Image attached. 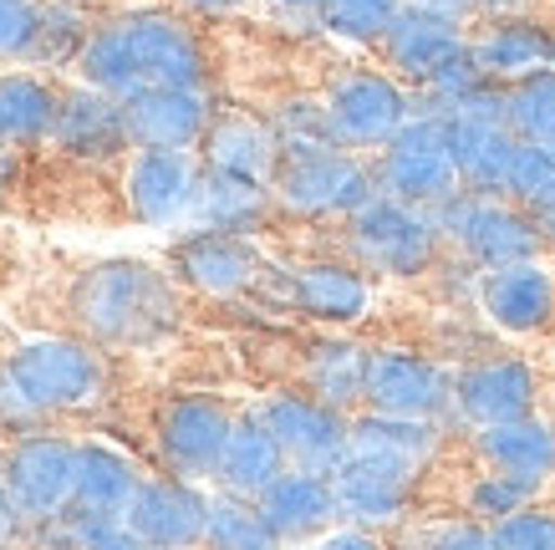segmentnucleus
<instances>
[{"label":"nucleus","instance_id":"nucleus-22","mask_svg":"<svg viewBox=\"0 0 555 550\" xmlns=\"http://www.w3.org/2000/svg\"><path fill=\"white\" fill-rule=\"evenodd\" d=\"M255 504H260V515L270 520V530L281 535L286 546L321 540L326 530L341 525L332 474H317V469H286Z\"/></svg>","mask_w":555,"mask_h":550},{"label":"nucleus","instance_id":"nucleus-49","mask_svg":"<svg viewBox=\"0 0 555 550\" xmlns=\"http://www.w3.org/2000/svg\"><path fill=\"white\" fill-rule=\"evenodd\" d=\"M0 423H41V418L26 408V398L16 393V383H11V372H5V357H0Z\"/></svg>","mask_w":555,"mask_h":550},{"label":"nucleus","instance_id":"nucleus-54","mask_svg":"<svg viewBox=\"0 0 555 550\" xmlns=\"http://www.w3.org/2000/svg\"><path fill=\"white\" fill-rule=\"evenodd\" d=\"M72 5H98V0H72Z\"/></svg>","mask_w":555,"mask_h":550},{"label":"nucleus","instance_id":"nucleus-36","mask_svg":"<svg viewBox=\"0 0 555 550\" xmlns=\"http://www.w3.org/2000/svg\"><path fill=\"white\" fill-rule=\"evenodd\" d=\"M204 546L209 550H286V540L270 530L255 500L235 495H209V520H204Z\"/></svg>","mask_w":555,"mask_h":550},{"label":"nucleus","instance_id":"nucleus-24","mask_svg":"<svg viewBox=\"0 0 555 550\" xmlns=\"http://www.w3.org/2000/svg\"><path fill=\"white\" fill-rule=\"evenodd\" d=\"M469 51H474V62H479V72L500 87H515L525 77L555 72V31L540 26L535 16L489 21L479 36H469Z\"/></svg>","mask_w":555,"mask_h":550},{"label":"nucleus","instance_id":"nucleus-8","mask_svg":"<svg viewBox=\"0 0 555 550\" xmlns=\"http://www.w3.org/2000/svg\"><path fill=\"white\" fill-rule=\"evenodd\" d=\"M321 102L332 113L341 149L352 153L362 149L383 153L408 128V117H413V87H403L392 72H377V67H352L341 77H332Z\"/></svg>","mask_w":555,"mask_h":550},{"label":"nucleus","instance_id":"nucleus-21","mask_svg":"<svg viewBox=\"0 0 555 550\" xmlns=\"http://www.w3.org/2000/svg\"><path fill=\"white\" fill-rule=\"evenodd\" d=\"M281 296L321 327H357L372 311V281L352 260H306L281 276Z\"/></svg>","mask_w":555,"mask_h":550},{"label":"nucleus","instance_id":"nucleus-34","mask_svg":"<svg viewBox=\"0 0 555 550\" xmlns=\"http://www.w3.org/2000/svg\"><path fill=\"white\" fill-rule=\"evenodd\" d=\"M98 31V21L87 16V5L72 0H41V21H36V47H31V67H77V56L87 51Z\"/></svg>","mask_w":555,"mask_h":550},{"label":"nucleus","instance_id":"nucleus-9","mask_svg":"<svg viewBox=\"0 0 555 550\" xmlns=\"http://www.w3.org/2000/svg\"><path fill=\"white\" fill-rule=\"evenodd\" d=\"M230 434H235V413L209 393H179L153 413V449L164 469L194 484L215 479Z\"/></svg>","mask_w":555,"mask_h":550},{"label":"nucleus","instance_id":"nucleus-52","mask_svg":"<svg viewBox=\"0 0 555 550\" xmlns=\"http://www.w3.org/2000/svg\"><path fill=\"white\" fill-rule=\"evenodd\" d=\"M535 0H479V16L489 21H509V16H530Z\"/></svg>","mask_w":555,"mask_h":550},{"label":"nucleus","instance_id":"nucleus-51","mask_svg":"<svg viewBox=\"0 0 555 550\" xmlns=\"http://www.w3.org/2000/svg\"><path fill=\"white\" fill-rule=\"evenodd\" d=\"M245 0H173V11H184V16H235Z\"/></svg>","mask_w":555,"mask_h":550},{"label":"nucleus","instance_id":"nucleus-10","mask_svg":"<svg viewBox=\"0 0 555 550\" xmlns=\"http://www.w3.org/2000/svg\"><path fill=\"white\" fill-rule=\"evenodd\" d=\"M199 153L133 149L122 158V204L143 230H189L199 200Z\"/></svg>","mask_w":555,"mask_h":550},{"label":"nucleus","instance_id":"nucleus-30","mask_svg":"<svg viewBox=\"0 0 555 550\" xmlns=\"http://www.w3.org/2000/svg\"><path fill=\"white\" fill-rule=\"evenodd\" d=\"M143 479H149V474L122 449L102 444V438H77V495H72L77 510L122 520L128 504H133V495L143 489Z\"/></svg>","mask_w":555,"mask_h":550},{"label":"nucleus","instance_id":"nucleus-45","mask_svg":"<svg viewBox=\"0 0 555 550\" xmlns=\"http://www.w3.org/2000/svg\"><path fill=\"white\" fill-rule=\"evenodd\" d=\"M428 550H500V540H494V530L489 525H479V520H443V525H434L428 530Z\"/></svg>","mask_w":555,"mask_h":550},{"label":"nucleus","instance_id":"nucleus-46","mask_svg":"<svg viewBox=\"0 0 555 550\" xmlns=\"http://www.w3.org/2000/svg\"><path fill=\"white\" fill-rule=\"evenodd\" d=\"M311 550H387L377 530H357V525H337L326 530L321 540H311Z\"/></svg>","mask_w":555,"mask_h":550},{"label":"nucleus","instance_id":"nucleus-19","mask_svg":"<svg viewBox=\"0 0 555 550\" xmlns=\"http://www.w3.org/2000/svg\"><path fill=\"white\" fill-rule=\"evenodd\" d=\"M122 520H128V530L143 535L149 546L194 550V546H204L209 495H204L194 479H179V474H149Z\"/></svg>","mask_w":555,"mask_h":550},{"label":"nucleus","instance_id":"nucleus-43","mask_svg":"<svg viewBox=\"0 0 555 550\" xmlns=\"http://www.w3.org/2000/svg\"><path fill=\"white\" fill-rule=\"evenodd\" d=\"M41 540H47V525L26 515V504L0 479V550H36Z\"/></svg>","mask_w":555,"mask_h":550},{"label":"nucleus","instance_id":"nucleus-12","mask_svg":"<svg viewBox=\"0 0 555 550\" xmlns=\"http://www.w3.org/2000/svg\"><path fill=\"white\" fill-rule=\"evenodd\" d=\"M255 418L275 434L291 469L332 474L352 453V413H341V408L311 398V393H270L255 408Z\"/></svg>","mask_w":555,"mask_h":550},{"label":"nucleus","instance_id":"nucleus-14","mask_svg":"<svg viewBox=\"0 0 555 550\" xmlns=\"http://www.w3.org/2000/svg\"><path fill=\"white\" fill-rule=\"evenodd\" d=\"M173 281L199 291V296H245L250 285L266 281V260L255 251L250 234H224V230H184L169 251Z\"/></svg>","mask_w":555,"mask_h":550},{"label":"nucleus","instance_id":"nucleus-40","mask_svg":"<svg viewBox=\"0 0 555 550\" xmlns=\"http://www.w3.org/2000/svg\"><path fill=\"white\" fill-rule=\"evenodd\" d=\"M525 504H535V484L509 479L500 469L474 474L469 489H464V510H469V520H479V525H500V520H509L515 510H525Z\"/></svg>","mask_w":555,"mask_h":550},{"label":"nucleus","instance_id":"nucleus-28","mask_svg":"<svg viewBox=\"0 0 555 550\" xmlns=\"http://www.w3.org/2000/svg\"><path fill=\"white\" fill-rule=\"evenodd\" d=\"M474 453L485 459V469H500L509 479L545 484L555 479V423L545 418H515V423H494L474 434Z\"/></svg>","mask_w":555,"mask_h":550},{"label":"nucleus","instance_id":"nucleus-29","mask_svg":"<svg viewBox=\"0 0 555 550\" xmlns=\"http://www.w3.org/2000/svg\"><path fill=\"white\" fill-rule=\"evenodd\" d=\"M270 209H275L270 183L240 179V174H224V168H204L199 174V200H194V225H189V230L255 234L270 219Z\"/></svg>","mask_w":555,"mask_h":550},{"label":"nucleus","instance_id":"nucleus-44","mask_svg":"<svg viewBox=\"0 0 555 550\" xmlns=\"http://www.w3.org/2000/svg\"><path fill=\"white\" fill-rule=\"evenodd\" d=\"M555 179V149H540V143H520L515 153V174H509V200L525 204L540 183Z\"/></svg>","mask_w":555,"mask_h":550},{"label":"nucleus","instance_id":"nucleus-50","mask_svg":"<svg viewBox=\"0 0 555 550\" xmlns=\"http://www.w3.org/2000/svg\"><path fill=\"white\" fill-rule=\"evenodd\" d=\"M87 550H164V546H149L143 535H133L128 530V520H113V525H107Z\"/></svg>","mask_w":555,"mask_h":550},{"label":"nucleus","instance_id":"nucleus-20","mask_svg":"<svg viewBox=\"0 0 555 550\" xmlns=\"http://www.w3.org/2000/svg\"><path fill=\"white\" fill-rule=\"evenodd\" d=\"M332 489H337L341 525H357V530H387V525H398V520L413 510L418 474L347 453V459L332 469Z\"/></svg>","mask_w":555,"mask_h":550},{"label":"nucleus","instance_id":"nucleus-2","mask_svg":"<svg viewBox=\"0 0 555 550\" xmlns=\"http://www.w3.org/2000/svg\"><path fill=\"white\" fill-rule=\"evenodd\" d=\"M5 372L36 418L92 413L113 387L107 357L87 336H26L5 351Z\"/></svg>","mask_w":555,"mask_h":550},{"label":"nucleus","instance_id":"nucleus-56","mask_svg":"<svg viewBox=\"0 0 555 550\" xmlns=\"http://www.w3.org/2000/svg\"><path fill=\"white\" fill-rule=\"evenodd\" d=\"M194 550H209V546H194Z\"/></svg>","mask_w":555,"mask_h":550},{"label":"nucleus","instance_id":"nucleus-15","mask_svg":"<svg viewBox=\"0 0 555 550\" xmlns=\"http://www.w3.org/2000/svg\"><path fill=\"white\" fill-rule=\"evenodd\" d=\"M535 367L520 357H469L454 372V418L479 429L494 423H515V418L535 413Z\"/></svg>","mask_w":555,"mask_h":550},{"label":"nucleus","instance_id":"nucleus-32","mask_svg":"<svg viewBox=\"0 0 555 550\" xmlns=\"http://www.w3.org/2000/svg\"><path fill=\"white\" fill-rule=\"evenodd\" d=\"M449 128H454L459 183L469 194L509 200V174H515V153H520V138L509 133V123H449Z\"/></svg>","mask_w":555,"mask_h":550},{"label":"nucleus","instance_id":"nucleus-3","mask_svg":"<svg viewBox=\"0 0 555 550\" xmlns=\"http://www.w3.org/2000/svg\"><path fill=\"white\" fill-rule=\"evenodd\" d=\"M347 251H352V266L372 276H423L438 266L443 230H438L434 209L403 204L392 194H372L347 219Z\"/></svg>","mask_w":555,"mask_h":550},{"label":"nucleus","instance_id":"nucleus-17","mask_svg":"<svg viewBox=\"0 0 555 550\" xmlns=\"http://www.w3.org/2000/svg\"><path fill=\"white\" fill-rule=\"evenodd\" d=\"M51 149L72 158V164H118L133 153V138H128V117H122V102L107 98V92H92V87L72 82L62 87V113H56V133H51Z\"/></svg>","mask_w":555,"mask_h":550},{"label":"nucleus","instance_id":"nucleus-23","mask_svg":"<svg viewBox=\"0 0 555 550\" xmlns=\"http://www.w3.org/2000/svg\"><path fill=\"white\" fill-rule=\"evenodd\" d=\"M469 47L464 26L454 21H438V16H423V11H408L392 21V31L383 36V67L398 77L403 87L418 92L423 82H434L438 72L454 62L459 51Z\"/></svg>","mask_w":555,"mask_h":550},{"label":"nucleus","instance_id":"nucleus-39","mask_svg":"<svg viewBox=\"0 0 555 550\" xmlns=\"http://www.w3.org/2000/svg\"><path fill=\"white\" fill-rule=\"evenodd\" d=\"M403 16V0H326L321 5V31L352 41V47H383L392 21Z\"/></svg>","mask_w":555,"mask_h":550},{"label":"nucleus","instance_id":"nucleus-41","mask_svg":"<svg viewBox=\"0 0 555 550\" xmlns=\"http://www.w3.org/2000/svg\"><path fill=\"white\" fill-rule=\"evenodd\" d=\"M489 530H494L500 550H555V510L525 504V510H515L509 520L489 525Z\"/></svg>","mask_w":555,"mask_h":550},{"label":"nucleus","instance_id":"nucleus-13","mask_svg":"<svg viewBox=\"0 0 555 550\" xmlns=\"http://www.w3.org/2000/svg\"><path fill=\"white\" fill-rule=\"evenodd\" d=\"M0 479L5 489L26 504V515L51 525L72 510V495H77V438L62 434H21L5 444L0 453Z\"/></svg>","mask_w":555,"mask_h":550},{"label":"nucleus","instance_id":"nucleus-6","mask_svg":"<svg viewBox=\"0 0 555 550\" xmlns=\"http://www.w3.org/2000/svg\"><path fill=\"white\" fill-rule=\"evenodd\" d=\"M270 194H275V209H286L296 219H341L347 225L377 194V174L352 149L301 153V158H281Z\"/></svg>","mask_w":555,"mask_h":550},{"label":"nucleus","instance_id":"nucleus-38","mask_svg":"<svg viewBox=\"0 0 555 550\" xmlns=\"http://www.w3.org/2000/svg\"><path fill=\"white\" fill-rule=\"evenodd\" d=\"M505 123L520 143L555 149V72H540V77L505 87Z\"/></svg>","mask_w":555,"mask_h":550},{"label":"nucleus","instance_id":"nucleus-16","mask_svg":"<svg viewBox=\"0 0 555 550\" xmlns=\"http://www.w3.org/2000/svg\"><path fill=\"white\" fill-rule=\"evenodd\" d=\"M122 117H128L133 149L199 153L215 123V102H209V87H143L138 98L122 102Z\"/></svg>","mask_w":555,"mask_h":550},{"label":"nucleus","instance_id":"nucleus-31","mask_svg":"<svg viewBox=\"0 0 555 550\" xmlns=\"http://www.w3.org/2000/svg\"><path fill=\"white\" fill-rule=\"evenodd\" d=\"M62 87L47 72H5L0 67V138L11 149H41L56 133Z\"/></svg>","mask_w":555,"mask_h":550},{"label":"nucleus","instance_id":"nucleus-53","mask_svg":"<svg viewBox=\"0 0 555 550\" xmlns=\"http://www.w3.org/2000/svg\"><path fill=\"white\" fill-rule=\"evenodd\" d=\"M16 179H21V149H11V143L0 138V194L16 189Z\"/></svg>","mask_w":555,"mask_h":550},{"label":"nucleus","instance_id":"nucleus-55","mask_svg":"<svg viewBox=\"0 0 555 550\" xmlns=\"http://www.w3.org/2000/svg\"><path fill=\"white\" fill-rule=\"evenodd\" d=\"M36 550H67V546H36Z\"/></svg>","mask_w":555,"mask_h":550},{"label":"nucleus","instance_id":"nucleus-33","mask_svg":"<svg viewBox=\"0 0 555 550\" xmlns=\"http://www.w3.org/2000/svg\"><path fill=\"white\" fill-rule=\"evenodd\" d=\"M367 362H372V347H362L352 336H321V342L306 347L301 383L311 398L332 402L341 413H357L362 398H367Z\"/></svg>","mask_w":555,"mask_h":550},{"label":"nucleus","instance_id":"nucleus-25","mask_svg":"<svg viewBox=\"0 0 555 550\" xmlns=\"http://www.w3.org/2000/svg\"><path fill=\"white\" fill-rule=\"evenodd\" d=\"M204 168H224V174H240V179L270 183L281 174V138L270 128V117L255 113H215L209 133L199 143Z\"/></svg>","mask_w":555,"mask_h":550},{"label":"nucleus","instance_id":"nucleus-47","mask_svg":"<svg viewBox=\"0 0 555 550\" xmlns=\"http://www.w3.org/2000/svg\"><path fill=\"white\" fill-rule=\"evenodd\" d=\"M520 209L530 215V225L540 230V240H545V245H555V179H551V183H540V189L520 204Z\"/></svg>","mask_w":555,"mask_h":550},{"label":"nucleus","instance_id":"nucleus-48","mask_svg":"<svg viewBox=\"0 0 555 550\" xmlns=\"http://www.w3.org/2000/svg\"><path fill=\"white\" fill-rule=\"evenodd\" d=\"M408 11H423V16L454 21V26H469L479 16V0H403Z\"/></svg>","mask_w":555,"mask_h":550},{"label":"nucleus","instance_id":"nucleus-1","mask_svg":"<svg viewBox=\"0 0 555 550\" xmlns=\"http://www.w3.org/2000/svg\"><path fill=\"white\" fill-rule=\"evenodd\" d=\"M77 332L98 347H153L184 321L179 281L138 255H113L87 266L67 291Z\"/></svg>","mask_w":555,"mask_h":550},{"label":"nucleus","instance_id":"nucleus-5","mask_svg":"<svg viewBox=\"0 0 555 550\" xmlns=\"http://www.w3.org/2000/svg\"><path fill=\"white\" fill-rule=\"evenodd\" d=\"M443 245H454L474 270H500L520 266V260H540V230L530 225L515 200H494V194H469L459 189L454 200H443L434 209Z\"/></svg>","mask_w":555,"mask_h":550},{"label":"nucleus","instance_id":"nucleus-11","mask_svg":"<svg viewBox=\"0 0 555 550\" xmlns=\"http://www.w3.org/2000/svg\"><path fill=\"white\" fill-rule=\"evenodd\" d=\"M367 413H392V418H428L443 423L454 418V372L428 357V351L408 347H372L367 362Z\"/></svg>","mask_w":555,"mask_h":550},{"label":"nucleus","instance_id":"nucleus-4","mask_svg":"<svg viewBox=\"0 0 555 550\" xmlns=\"http://www.w3.org/2000/svg\"><path fill=\"white\" fill-rule=\"evenodd\" d=\"M372 174H377V194H392V200L418 204V209H438L443 200H454L464 183H459L454 168V128H449V117L413 107L408 128L377 153Z\"/></svg>","mask_w":555,"mask_h":550},{"label":"nucleus","instance_id":"nucleus-18","mask_svg":"<svg viewBox=\"0 0 555 550\" xmlns=\"http://www.w3.org/2000/svg\"><path fill=\"white\" fill-rule=\"evenodd\" d=\"M474 306L494 332L530 336L555 317V276L545 260H520V266L479 270L474 276Z\"/></svg>","mask_w":555,"mask_h":550},{"label":"nucleus","instance_id":"nucleus-7","mask_svg":"<svg viewBox=\"0 0 555 550\" xmlns=\"http://www.w3.org/2000/svg\"><path fill=\"white\" fill-rule=\"evenodd\" d=\"M107 21L118 26L143 87H209V56H204V41L189 26L184 11L128 5V11H118Z\"/></svg>","mask_w":555,"mask_h":550},{"label":"nucleus","instance_id":"nucleus-27","mask_svg":"<svg viewBox=\"0 0 555 550\" xmlns=\"http://www.w3.org/2000/svg\"><path fill=\"white\" fill-rule=\"evenodd\" d=\"M286 469L291 464H286V453H281V444H275V434L250 408V413L235 418V434H230L224 459L215 469V489L219 495H235V500H260Z\"/></svg>","mask_w":555,"mask_h":550},{"label":"nucleus","instance_id":"nucleus-37","mask_svg":"<svg viewBox=\"0 0 555 550\" xmlns=\"http://www.w3.org/2000/svg\"><path fill=\"white\" fill-rule=\"evenodd\" d=\"M270 128H275V138H281V153H286V158L341 149L337 128H332V113H326V102H321V98H286V102H275Z\"/></svg>","mask_w":555,"mask_h":550},{"label":"nucleus","instance_id":"nucleus-42","mask_svg":"<svg viewBox=\"0 0 555 550\" xmlns=\"http://www.w3.org/2000/svg\"><path fill=\"white\" fill-rule=\"evenodd\" d=\"M36 21H41V0H0V67L31 56Z\"/></svg>","mask_w":555,"mask_h":550},{"label":"nucleus","instance_id":"nucleus-26","mask_svg":"<svg viewBox=\"0 0 555 550\" xmlns=\"http://www.w3.org/2000/svg\"><path fill=\"white\" fill-rule=\"evenodd\" d=\"M438 444H443V423H428V418H392V413H367V408L352 413L357 459H377V464L423 474L438 459Z\"/></svg>","mask_w":555,"mask_h":550},{"label":"nucleus","instance_id":"nucleus-35","mask_svg":"<svg viewBox=\"0 0 555 550\" xmlns=\"http://www.w3.org/2000/svg\"><path fill=\"white\" fill-rule=\"evenodd\" d=\"M77 82L92 87V92H107V98H138L143 92V77H138L133 56H128V47H122V36L113 21H98V31H92V41H87V51L77 56Z\"/></svg>","mask_w":555,"mask_h":550}]
</instances>
